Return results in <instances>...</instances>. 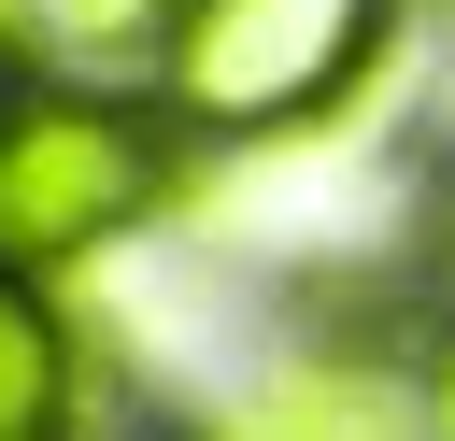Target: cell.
Returning <instances> with one entry per match:
<instances>
[{"instance_id": "1", "label": "cell", "mask_w": 455, "mask_h": 441, "mask_svg": "<svg viewBox=\"0 0 455 441\" xmlns=\"http://www.w3.org/2000/svg\"><path fill=\"white\" fill-rule=\"evenodd\" d=\"M384 43V0H185L171 14V114L185 128H299Z\"/></svg>"}, {"instance_id": "2", "label": "cell", "mask_w": 455, "mask_h": 441, "mask_svg": "<svg viewBox=\"0 0 455 441\" xmlns=\"http://www.w3.org/2000/svg\"><path fill=\"white\" fill-rule=\"evenodd\" d=\"M156 199V128L114 100H0V228L28 256H85Z\"/></svg>"}, {"instance_id": "3", "label": "cell", "mask_w": 455, "mask_h": 441, "mask_svg": "<svg viewBox=\"0 0 455 441\" xmlns=\"http://www.w3.org/2000/svg\"><path fill=\"white\" fill-rule=\"evenodd\" d=\"M57 398H71V327L28 270H0V441H43Z\"/></svg>"}, {"instance_id": "4", "label": "cell", "mask_w": 455, "mask_h": 441, "mask_svg": "<svg viewBox=\"0 0 455 441\" xmlns=\"http://www.w3.org/2000/svg\"><path fill=\"white\" fill-rule=\"evenodd\" d=\"M228 441H384V398H370L355 370H284L270 398H242Z\"/></svg>"}, {"instance_id": "5", "label": "cell", "mask_w": 455, "mask_h": 441, "mask_svg": "<svg viewBox=\"0 0 455 441\" xmlns=\"http://www.w3.org/2000/svg\"><path fill=\"white\" fill-rule=\"evenodd\" d=\"M57 43H85V57H114V43H142V28H171L185 0H28Z\"/></svg>"}, {"instance_id": "6", "label": "cell", "mask_w": 455, "mask_h": 441, "mask_svg": "<svg viewBox=\"0 0 455 441\" xmlns=\"http://www.w3.org/2000/svg\"><path fill=\"white\" fill-rule=\"evenodd\" d=\"M441 441H455V370H441Z\"/></svg>"}]
</instances>
